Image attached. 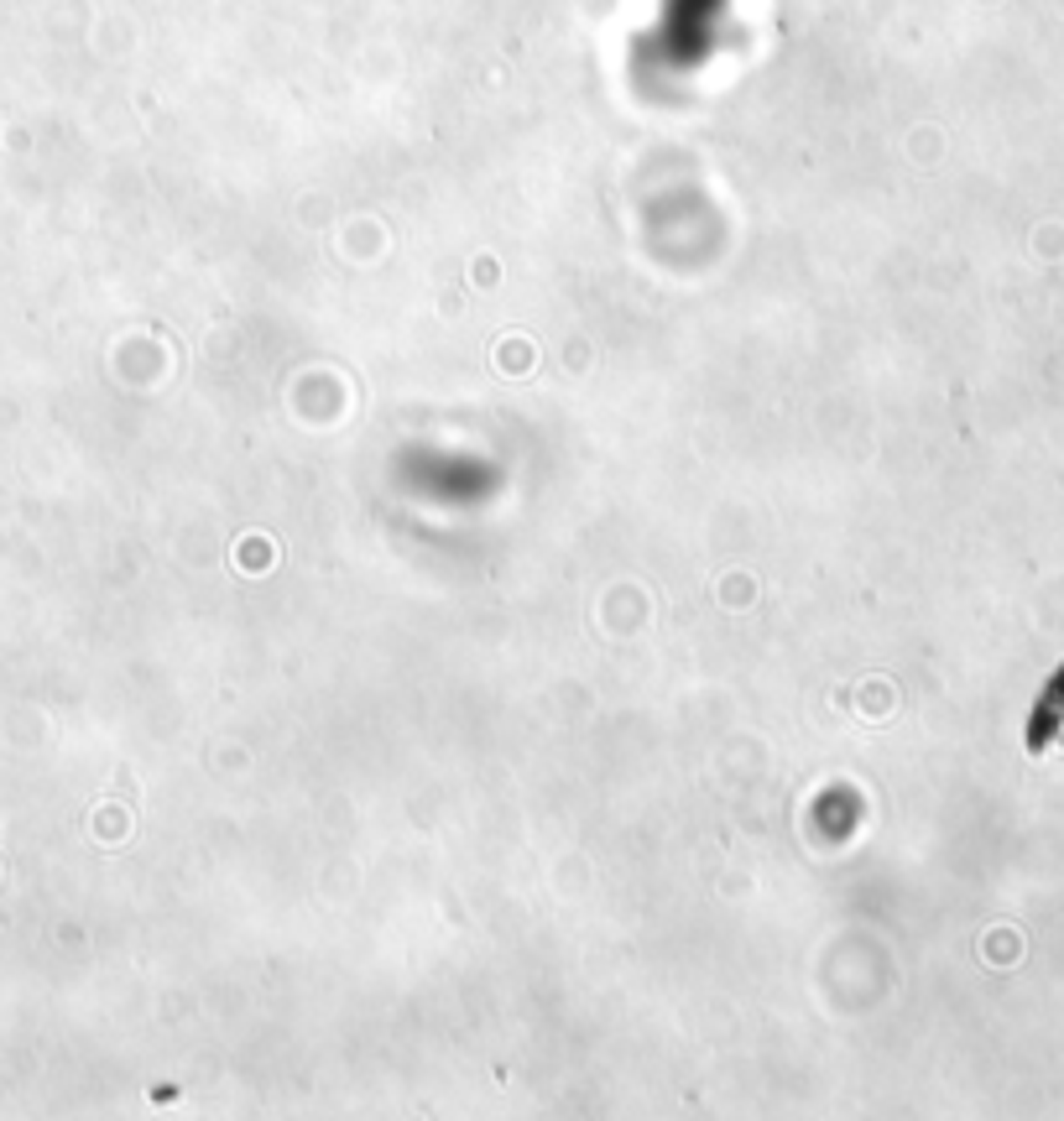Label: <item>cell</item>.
<instances>
[{
    "mask_svg": "<svg viewBox=\"0 0 1064 1121\" xmlns=\"http://www.w3.org/2000/svg\"><path fill=\"white\" fill-rule=\"evenodd\" d=\"M1064 715V668L1044 683V699H1039V710H1034V720H1028V746L1039 751V746H1049V736H1054V725H1060Z\"/></svg>",
    "mask_w": 1064,
    "mask_h": 1121,
    "instance_id": "1",
    "label": "cell"
}]
</instances>
